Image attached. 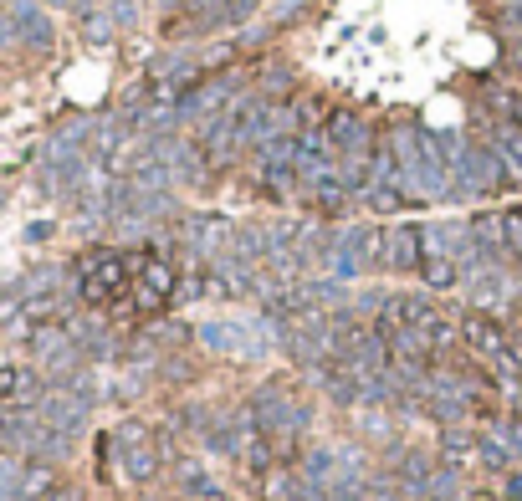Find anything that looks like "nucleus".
I'll return each instance as SVG.
<instances>
[{"mask_svg":"<svg viewBox=\"0 0 522 501\" xmlns=\"http://www.w3.org/2000/svg\"><path fill=\"white\" fill-rule=\"evenodd\" d=\"M11 26L21 31V41H31V47H47V41H52V21H47V11L31 6V0H16Z\"/></svg>","mask_w":522,"mask_h":501,"instance_id":"nucleus-1","label":"nucleus"}]
</instances>
